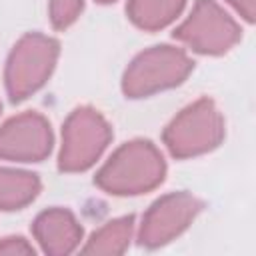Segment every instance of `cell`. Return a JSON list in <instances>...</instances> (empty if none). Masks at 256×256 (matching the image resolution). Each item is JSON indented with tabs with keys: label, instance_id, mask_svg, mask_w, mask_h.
I'll return each instance as SVG.
<instances>
[{
	"label": "cell",
	"instance_id": "6da1fadb",
	"mask_svg": "<svg viewBox=\"0 0 256 256\" xmlns=\"http://www.w3.org/2000/svg\"><path fill=\"white\" fill-rule=\"evenodd\" d=\"M166 162L160 150L148 140L122 144L98 170L94 182L108 194L134 196L162 184Z\"/></svg>",
	"mask_w": 256,
	"mask_h": 256
},
{
	"label": "cell",
	"instance_id": "7a4b0ae2",
	"mask_svg": "<svg viewBox=\"0 0 256 256\" xmlns=\"http://www.w3.org/2000/svg\"><path fill=\"white\" fill-rule=\"evenodd\" d=\"M224 138V118L210 98L182 108L164 128L162 140L174 158H192L216 148Z\"/></svg>",
	"mask_w": 256,
	"mask_h": 256
},
{
	"label": "cell",
	"instance_id": "3957f363",
	"mask_svg": "<svg viewBox=\"0 0 256 256\" xmlns=\"http://www.w3.org/2000/svg\"><path fill=\"white\" fill-rule=\"evenodd\" d=\"M194 64L182 48L160 44L140 52L126 68L122 90L128 98H144L186 80Z\"/></svg>",
	"mask_w": 256,
	"mask_h": 256
},
{
	"label": "cell",
	"instance_id": "277c9868",
	"mask_svg": "<svg viewBox=\"0 0 256 256\" xmlns=\"http://www.w3.org/2000/svg\"><path fill=\"white\" fill-rule=\"evenodd\" d=\"M58 52L60 44L54 38L38 32L24 34L14 44L6 62L4 80L10 100H24L42 88L56 66Z\"/></svg>",
	"mask_w": 256,
	"mask_h": 256
},
{
	"label": "cell",
	"instance_id": "5b68a950",
	"mask_svg": "<svg viewBox=\"0 0 256 256\" xmlns=\"http://www.w3.org/2000/svg\"><path fill=\"white\" fill-rule=\"evenodd\" d=\"M110 138L112 128L98 110L90 106L76 108L62 128L58 168L62 172L88 170L102 156Z\"/></svg>",
	"mask_w": 256,
	"mask_h": 256
},
{
	"label": "cell",
	"instance_id": "8992f818",
	"mask_svg": "<svg viewBox=\"0 0 256 256\" xmlns=\"http://www.w3.org/2000/svg\"><path fill=\"white\" fill-rule=\"evenodd\" d=\"M242 32L236 20L214 0H196L190 16L174 30V38L198 54H224Z\"/></svg>",
	"mask_w": 256,
	"mask_h": 256
},
{
	"label": "cell",
	"instance_id": "52a82bcc",
	"mask_svg": "<svg viewBox=\"0 0 256 256\" xmlns=\"http://www.w3.org/2000/svg\"><path fill=\"white\" fill-rule=\"evenodd\" d=\"M202 210V202L188 192H172L158 198L142 216L138 240L142 246L158 248L180 236Z\"/></svg>",
	"mask_w": 256,
	"mask_h": 256
},
{
	"label": "cell",
	"instance_id": "ba28073f",
	"mask_svg": "<svg viewBox=\"0 0 256 256\" xmlns=\"http://www.w3.org/2000/svg\"><path fill=\"white\" fill-rule=\"evenodd\" d=\"M52 150L50 122L38 112H24L0 126V158L40 162Z\"/></svg>",
	"mask_w": 256,
	"mask_h": 256
},
{
	"label": "cell",
	"instance_id": "9c48e42d",
	"mask_svg": "<svg viewBox=\"0 0 256 256\" xmlns=\"http://www.w3.org/2000/svg\"><path fill=\"white\" fill-rule=\"evenodd\" d=\"M32 234L50 256H64L76 250L82 240V226L66 208H48L36 216Z\"/></svg>",
	"mask_w": 256,
	"mask_h": 256
},
{
	"label": "cell",
	"instance_id": "30bf717a",
	"mask_svg": "<svg viewBox=\"0 0 256 256\" xmlns=\"http://www.w3.org/2000/svg\"><path fill=\"white\" fill-rule=\"evenodd\" d=\"M40 192V178L32 172L0 168V210H20Z\"/></svg>",
	"mask_w": 256,
	"mask_h": 256
},
{
	"label": "cell",
	"instance_id": "8fae6325",
	"mask_svg": "<svg viewBox=\"0 0 256 256\" xmlns=\"http://www.w3.org/2000/svg\"><path fill=\"white\" fill-rule=\"evenodd\" d=\"M186 0H128V18L142 30H160L182 12Z\"/></svg>",
	"mask_w": 256,
	"mask_h": 256
},
{
	"label": "cell",
	"instance_id": "7c38bea8",
	"mask_svg": "<svg viewBox=\"0 0 256 256\" xmlns=\"http://www.w3.org/2000/svg\"><path fill=\"white\" fill-rule=\"evenodd\" d=\"M134 230V218L122 216L98 228L84 246L86 254H122L126 252Z\"/></svg>",
	"mask_w": 256,
	"mask_h": 256
},
{
	"label": "cell",
	"instance_id": "4fadbf2b",
	"mask_svg": "<svg viewBox=\"0 0 256 256\" xmlns=\"http://www.w3.org/2000/svg\"><path fill=\"white\" fill-rule=\"evenodd\" d=\"M84 0H50V22L54 28L64 30L80 16Z\"/></svg>",
	"mask_w": 256,
	"mask_h": 256
},
{
	"label": "cell",
	"instance_id": "5bb4252c",
	"mask_svg": "<svg viewBox=\"0 0 256 256\" xmlns=\"http://www.w3.org/2000/svg\"><path fill=\"white\" fill-rule=\"evenodd\" d=\"M0 254H34V248L22 236H6L0 240Z\"/></svg>",
	"mask_w": 256,
	"mask_h": 256
},
{
	"label": "cell",
	"instance_id": "9a60e30c",
	"mask_svg": "<svg viewBox=\"0 0 256 256\" xmlns=\"http://www.w3.org/2000/svg\"><path fill=\"white\" fill-rule=\"evenodd\" d=\"M230 6H234V10L246 20V22H254L256 16V0H226Z\"/></svg>",
	"mask_w": 256,
	"mask_h": 256
},
{
	"label": "cell",
	"instance_id": "2e32d148",
	"mask_svg": "<svg viewBox=\"0 0 256 256\" xmlns=\"http://www.w3.org/2000/svg\"><path fill=\"white\" fill-rule=\"evenodd\" d=\"M96 2H100V4H110V2H114V0H96Z\"/></svg>",
	"mask_w": 256,
	"mask_h": 256
},
{
	"label": "cell",
	"instance_id": "e0dca14e",
	"mask_svg": "<svg viewBox=\"0 0 256 256\" xmlns=\"http://www.w3.org/2000/svg\"><path fill=\"white\" fill-rule=\"evenodd\" d=\"M0 108H2V106H0Z\"/></svg>",
	"mask_w": 256,
	"mask_h": 256
}]
</instances>
